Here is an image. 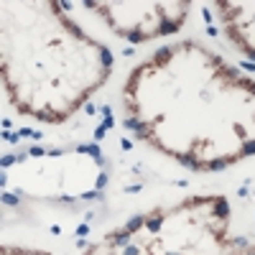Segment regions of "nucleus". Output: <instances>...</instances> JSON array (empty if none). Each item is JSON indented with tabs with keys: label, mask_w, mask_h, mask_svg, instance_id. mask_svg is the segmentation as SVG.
Returning a JSON list of instances; mask_svg holds the SVG:
<instances>
[{
	"label": "nucleus",
	"mask_w": 255,
	"mask_h": 255,
	"mask_svg": "<svg viewBox=\"0 0 255 255\" xmlns=\"http://www.w3.org/2000/svg\"><path fill=\"white\" fill-rule=\"evenodd\" d=\"M245 151H248V153H253V151H255V143H248V145H245Z\"/></svg>",
	"instance_id": "3"
},
{
	"label": "nucleus",
	"mask_w": 255,
	"mask_h": 255,
	"mask_svg": "<svg viewBox=\"0 0 255 255\" xmlns=\"http://www.w3.org/2000/svg\"><path fill=\"white\" fill-rule=\"evenodd\" d=\"M174 28H176V23H168V20H166V23L161 26V33H171Z\"/></svg>",
	"instance_id": "1"
},
{
	"label": "nucleus",
	"mask_w": 255,
	"mask_h": 255,
	"mask_svg": "<svg viewBox=\"0 0 255 255\" xmlns=\"http://www.w3.org/2000/svg\"><path fill=\"white\" fill-rule=\"evenodd\" d=\"M217 212H219V217L227 214V204H225V201H219V204H217Z\"/></svg>",
	"instance_id": "2"
}]
</instances>
